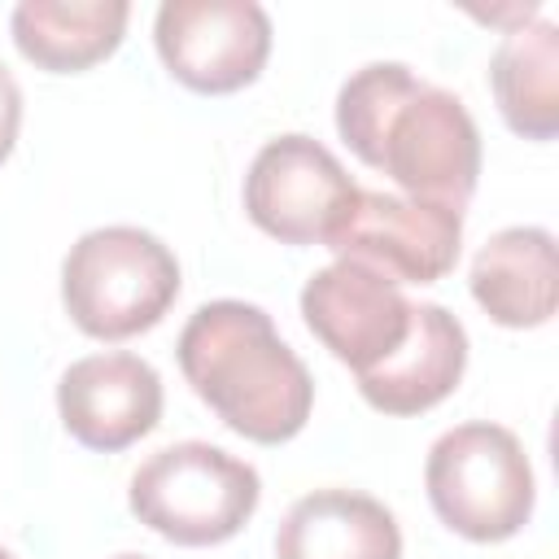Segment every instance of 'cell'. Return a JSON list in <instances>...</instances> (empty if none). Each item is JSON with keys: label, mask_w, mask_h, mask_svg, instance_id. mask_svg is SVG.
Here are the masks:
<instances>
[{"label": "cell", "mask_w": 559, "mask_h": 559, "mask_svg": "<svg viewBox=\"0 0 559 559\" xmlns=\"http://www.w3.org/2000/svg\"><path fill=\"white\" fill-rule=\"evenodd\" d=\"M459 245L463 210L367 188H358L345 223L328 240L336 258L362 262L393 284H437L445 271H454Z\"/></svg>", "instance_id": "obj_8"}, {"label": "cell", "mask_w": 559, "mask_h": 559, "mask_svg": "<svg viewBox=\"0 0 559 559\" xmlns=\"http://www.w3.org/2000/svg\"><path fill=\"white\" fill-rule=\"evenodd\" d=\"M17 127H22V87H17V79L9 74V66L0 61V162L13 153Z\"/></svg>", "instance_id": "obj_16"}, {"label": "cell", "mask_w": 559, "mask_h": 559, "mask_svg": "<svg viewBox=\"0 0 559 559\" xmlns=\"http://www.w3.org/2000/svg\"><path fill=\"white\" fill-rule=\"evenodd\" d=\"M127 17V0H22L9 31L17 52L39 70L79 74L122 44Z\"/></svg>", "instance_id": "obj_14"}, {"label": "cell", "mask_w": 559, "mask_h": 559, "mask_svg": "<svg viewBox=\"0 0 559 559\" xmlns=\"http://www.w3.org/2000/svg\"><path fill=\"white\" fill-rule=\"evenodd\" d=\"M262 480L253 463L210 445L175 441L148 454L131 476V511L175 546H218L258 511Z\"/></svg>", "instance_id": "obj_4"}, {"label": "cell", "mask_w": 559, "mask_h": 559, "mask_svg": "<svg viewBox=\"0 0 559 559\" xmlns=\"http://www.w3.org/2000/svg\"><path fill=\"white\" fill-rule=\"evenodd\" d=\"M354 197L358 183L336 153L301 131L266 140L245 175V210L280 245H328Z\"/></svg>", "instance_id": "obj_6"}, {"label": "cell", "mask_w": 559, "mask_h": 559, "mask_svg": "<svg viewBox=\"0 0 559 559\" xmlns=\"http://www.w3.org/2000/svg\"><path fill=\"white\" fill-rule=\"evenodd\" d=\"M336 131L415 201L463 210L480 179V131L467 105L419 83L402 61H371L336 92Z\"/></svg>", "instance_id": "obj_1"}, {"label": "cell", "mask_w": 559, "mask_h": 559, "mask_svg": "<svg viewBox=\"0 0 559 559\" xmlns=\"http://www.w3.org/2000/svg\"><path fill=\"white\" fill-rule=\"evenodd\" d=\"M489 87L515 135L550 140L559 131V26L550 17L511 26L489 61Z\"/></svg>", "instance_id": "obj_15"}, {"label": "cell", "mask_w": 559, "mask_h": 559, "mask_svg": "<svg viewBox=\"0 0 559 559\" xmlns=\"http://www.w3.org/2000/svg\"><path fill=\"white\" fill-rule=\"evenodd\" d=\"M179 371L192 393L240 437L280 445L314 406L306 362L280 341L271 314L249 301H205L179 332Z\"/></svg>", "instance_id": "obj_2"}, {"label": "cell", "mask_w": 559, "mask_h": 559, "mask_svg": "<svg viewBox=\"0 0 559 559\" xmlns=\"http://www.w3.org/2000/svg\"><path fill=\"white\" fill-rule=\"evenodd\" d=\"M472 297L502 328H542L559 306L555 236L546 227H502L472 258Z\"/></svg>", "instance_id": "obj_12"}, {"label": "cell", "mask_w": 559, "mask_h": 559, "mask_svg": "<svg viewBox=\"0 0 559 559\" xmlns=\"http://www.w3.org/2000/svg\"><path fill=\"white\" fill-rule=\"evenodd\" d=\"M428 502L467 542H507L533 515V467L520 437L502 424H459L441 432L424 463Z\"/></svg>", "instance_id": "obj_5"}, {"label": "cell", "mask_w": 559, "mask_h": 559, "mask_svg": "<svg viewBox=\"0 0 559 559\" xmlns=\"http://www.w3.org/2000/svg\"><path fill=\"white\" fill-rule=\"evenodd\" d=\"M0 559H13V555H9V550H4V546H0Z\"/></svg>", "instance_id": "obj_18"}, {"label": "cell", "mask_w": 559, "mask_h": 559, "mask_svg": "<svg viewBox=\"0 0 559 559\" xmlns=\"http://www.w3.org/2000/svg\"><path fill=\"white\" fill-rule=\"evenodd\" d=\"M301 319L323 341V349H332V358H341L358 376L402 345L411 328V301L389 275L336 258L306 280Z\"/></svg>", "instance_id": "obj_9"}, {"label": "cell", "mask_w": 559, "mask_h": 559, "mask_svg": "<svg viewBox=\"0 0 559 559\" xmlns=\"http://www.w3.org/2000/svg\"><path fill=\"white\" fill-rule=\"evenodd\" d=\"M463 367H467L463 323L437 301H419V306L411 301V328L402 345L371 371H358V393L384 415H419L459 389Z\"/></svg>", "instance_id": "obj_11"}, {"label": "cell", "mask_w": 559, "mask_h": 559, "mask_svg": "<svg viewBox=\"0 0 559 559\" xmlns=\"http://www.w3.org/2000/svg\"><path fill=\"white\" fill-rule=\"evenodd\" d=\"M179 297L175 253L144 227H96L61 262V301L79 332L127 341L162 323Z\"/></svg>", "instance_id": "obj_3"}, {"label": "cell", "mask_w": 559, "mask_h": 559, "mask_svg": "<svg viewBox=\"0 0 559 559\" xmlns=\"http://www.w3.org/2000/svg\"><path fill=\"white\" fill-rule=\"evenodd\" d=\"M275 559H402V528L371 493L314 489L288 507Z\"/></svg>", "instance_id": "obj_13"}, {"label": "cell", "mask_w": 559, "mask_h": 559, "mask_svg": "<svg viewBox=\"0 0 559 559\" xmlns=\"http://www.w3.org/2000/svg\"><path fill=\"white\" fill-rule=\"evenodd\" d=\"M57 411L79 445L114 454L157 428L162 376L140 354H92L61 371Z\"/></svg>", "instance_id": "obj_10"}, {"label": "cell", "mask_w": 559, "mask_h": 559, "mask_svg": "<svg viewBox=\"0 0 559 559\" xmlns=\"http://www.w3.org/2000/svg\"><path fill=\"white\" fill-rule=\"evenodd\" d=\"M153 39L183 87L227 96L262 74L271 57V17L258 0H166Z\"/></svg>", "instance_id": "obj_7"}, {"label": "cell", "mask_w": 559, "mask_h": 559, "mask_svg": "<svg viewBox=\"0 0 559 559\" xmlns=\"http://www.w3.org/2000/svg\"><path fill=\"white\" fill-rule=\"evenodd\" d=\"M118 559H144V555H118Z\"/></svg>", "instance_id": "obj_17"}]
</instances>
